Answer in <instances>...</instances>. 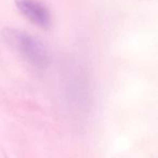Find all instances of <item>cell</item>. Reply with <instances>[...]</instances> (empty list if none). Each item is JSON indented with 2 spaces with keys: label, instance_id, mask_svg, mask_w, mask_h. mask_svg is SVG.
I'll use <instances>...</instances> for the list:
<instances>
[{
  "label": "cell",
  "instance_id": "6da1fadb",
  "mask_svg": "<svg viewBox=\"0 0 158 158\" xmlns=\"http://www.w3.org/2000/svg\"><path fill=\"white\" fill-rule=\"evenodd\" d=\"M8 42L33 66L44 68L49 64V51L38 38L25 31L9 29L6 33Z\"/></svg>",
  "mask_w": 158,
  "mask_h": 158
},
{
  "label": "cell",
  "instance_id": "7a4b0ae2",
  "mask_svg": "<svg viewBox=\"0 0 158 158\" xmlns=\"http://www.w3.org/2000/svg\"><path fill=\"white\" fill-rule=\"evenodd\" d=\"M19 11L33 24L48 28L51 24V14L48 8L39 0H15Z\"/></svg>",
  "mask_w": 158,
  "mask_h": 158
}]
</instances>
